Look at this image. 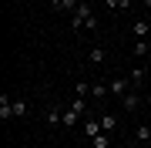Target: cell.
Here are the masks:
<instances>
[{
	"label": "cell",
	"mask_w": 151,
	"mask_h": 148,
	"mask_svg": "<svg viewBox=\"0 0 151 148\" xmlns=\"http://www.w3.org/2000/svg\"><path fill=\"white\" fill-rule=\"evenodd\" d=\"M91 148H111V138H108V131H101L97 138H91Z\"/></svg>",
	"instance_id": "15"
},
{
	"label": "cell",
	"mask_w": 151,
	"mask_h": 148,
	"mask_svg": "<svg viewBox=\"0 0 151 148\" xmlns=\"http://www.w3.org/2000/svg\"><path fill=\"white\" fill-rule=\"evenodd\" d=\"M148 51H151L148 37H141V40H134V47H131V54H134V57H148Z\"/></svg>",
	"instance_id": "10"
},
{
	"label": "cell",
	"mask_w": 151,
	"mask_h": 148,
	"mask_svg": "<svg viewBox=\"0 0 151 148\" xmlns=\"http://www.w3.org/2000/svg\"><path fill=\"white\" fill-rule=\"evenodd\" d=\"M104 61H108V51H104L101 44H94L91 51H87V64H94V67H101Z\"/></svg>",
	"instance_id": "3"
},
{
	"label": "cell",
	"mask_w": 151,
	"mask_h": 148,
	"mask_svg": "<svg viewBox=\"0 0 151 148\" xmlns=\"http://www.w3.org/2000/svg\"><path fill=\"white\" fill-rule=\"evenodd\" d=\"M145 64H148V67H151V51H148V57H145Z\"/></svg>",
	"instance_id": "21"
},
{
	"label": "cell",
	"mask_w": 151,
	"mask_h": 148,
	"mask_svg": "<svg viewBox=\"0 0 151 148\" xmlns=\"http://www.w3.org/2000/svg\"><path fill=\"white\" fill-rule=\"evenodd\" d=\"M145 74H148V67H134V71H128V77H131V84H134V88L145 84Z\"/></svg>",
	"instance_id": "11"
},
{
	"label": "cell",
	"mask_w": 151,
	"mask_h": 148,
	"mask_svg": "<svg viewBox=\"0 0 151 148\" xmlns=\"http://www.w3.org/2000/svg\"><path fill=\"white\" fill-rule=\"evenodd\" d=\"M74 94H77V98H87V94H91V84H87V81H77Z\"/></svg>",
	"instance_id": "20"
},
{
	"label": "cell",
	"mask_w": 151,
	"mask_h": 148,
	"mask_svg": "<svg viewBox=\"0 0 151 148\" xmlns=\"http://www.w3.org/2000/svg\"><path fill=\"white\" fill-rule=\"evenodd\" d=\"M87 4H91V0H87Z\"/></svg>",
	"instance_id": "23"
},
{
	"label": "cell",
	"mask_w": 151,
	"mask_h": 148,
	"mask_svg": "<svg viewBox=\"0 0 151 148\" xmlns=\"http://www.w3.org/2000/svg\"><path fill=\"white\" fill-rule=\"evenodd\" d=\"M77 4H81V0H50V7H54V10H67V14H74Z\"/></svg>",
	"instance_id": "7"
},
{
	"label": "cell",
	"mask_w": 151,
	"mask_h": 148,
	"mask_svg": "<svg viewBox=\"0 0 151 148\" xmlns=\"http://www.w3.org/2000/svg\"><path fill=\"white\" fill-rule=\"evenodd\" d=\"M131 34H134L138 40L148 37V34H151V24H148V20H134V24H131Z\"/></svg>",
	"instance_id": "6"
},
{
	"label": "cell",
	"mask_w": 151,
	"mask_h": 148,
	"mask_svg": "<svg viewBox=\"0 0 151 148\" xmlns=\"http://www.w3.org/2000/svg\"><path fill=\"white\" fill-rule=\"evenodd\" d=\"M104 94H111L108 84H104V81H94V84H91V98H104Z\"/></svg>",
	"instance_id": "14"
},
{
	"label": "cell",
	"mask_w": 151,
	"mask_h": 148,
	"mask_svg": "<svg viewBox=\"0 0 151 148\" xmlns=\"http://www.w3.org/2000/svg\"><path fill=\"white\" fill-rule=\"evenodd\" d=\"M131 88H134V84H131V77H111V81H108V91H111L114 101H121Z\"/></svg>",
	"instance_id": "2"
},
{
	"label": "cell",
	"mask_w": 151,
	"mask_h": 148,
	"mask_svg": "<svg viewBox=\"0 0 151 148\" xmlns=\"http://www.w3.org/2000/svg\"><path fill=\"white\" fill-rule=\"evenodd\" d=\"M141 4H145V7H148V10H151V0H141Z\"/></svg>",
	"instance_id": "22"
},
{
	"label": "cell",
	"mask_w": 151,
	"mask_h": 148,
	"mask_svg": "<svg viewBox=\"0 0 151 148\" xmlns=\"http://www.w3.org/2000/svg\"><path fill=\"white\" fill-rule=\"evenodd\" d=\"M101 131H104L101 121H94V118H87V121H84V135H87V138H97Z\"/></svg>",
	"instance_id": "9"
},
{
	"label": "cell",
	"mask_w": 151,
	"mask_h": 148,
	"mask_svg": "<svg viewBox=\"0 0 151 148\" xmlns=\"http://www.w3.org/2000/svg\"><path fill=\"white\" fill-rule=\"evenodd\" d=\"M70 27H74V30H81V27L94 30V27H97V20H94V10H91V4H87V0H81V4H77V10L70 14Z\"/></svg>",
	"instance_id": "1"
},
{
	"label": "cell",
	"mask_w": 151,
	"mask_h": 148,
	"mask_svg": "<svg viewBox=\"0 0 151 148\" xmlns=\"http://www.w3.org/2000/svg\"><path fill=\"white\" fill-rule=\"evenodd\" d=\"M134 138H138L141 145H145V142H151V128H148V125H138V131H134Z\"/></svg>",
	"instance_id": "17"
},
{
	"label": "cell",
	"mask_w": 151,
	"mask_h": 148,
	"mask_svg": "<svg viewBox=\"0 0 151 148\" xmlns=\"http://www.w3.org/2000/svg\"><path fill=\"white\" fill-rule=\"evenodd\" d=\"M97 121H101V128H104V131H114V115H108V111H104Z\"/></svg>",
	"instance_id": "19"
},
{
	"label": "cell",
	"mask_w": 151,
	"mask_h": 148,
	"mask_svg": "<svg viewBox=\"0 0 151 148\" xmlns=\"http://www.w3.org/2000/svg\"><path fill=\"white\" fill-rule=\"evenodd\" d=\"M0 118H4V121L14 118V101L7 98V94H0Z\"/></svg>",
	"instance_id": "8"
},
{
	"label": "cell",
	"mask_w": 151,
	"mask_h": 148,
	"mask_svg": "<svg viewBox=\"0 0 151 148\" xmlns=\"http://www.w3.org/2000/svg\"><path fill=\"white\" fill-rule=\"evenodd\" d=\"M67 108H70V111H77V115H84V111H87V101H84V98H77V94H74V101H70Z\"/></svg>",
	"instance_id": "16"
},
{
	"label": "cell",
	"mask_w": 151,
	"mask_h": 148,
	"mask_svg": "<svg viewBox=\"0 0 151 148\" xmlns=\"http://www.w3.org/2000/svg\"><path fill=\"white\" fill-rule=\"evenodd\" d=\"M27 108H30L27 98H14V118H24V115H27Z\"/></svg>",
	"instance_id": "13"
},
{
	"label": "cell",
	"mask_w": 151,
	"mask_h": 148,
	"mask_svg": "<svg viewBox=\"0 0 151 148\" xmlns=\"http://www.w3.org/2000/svg\"><path fill=\"white\" fill-rule=\"evenodd\" d=\"M60 118H64V108H60V104H50V108L44 111V121H47V125H60Z\"/></svg>",
	"instance_id": "5"
},
{
	"label": "cell",
	"mask_w": 151,
	"mask_h": 148,
	"mask_svg": "<svg viewBox=\"0 0 151 148\" xmlns=\"http://www.w3.org/2000/svg\"><path fill=\"white\" fill-rule=\"evenodd\" d=\"M77 121H81V115H77V111H70V108H64V118H60V125H64V128H74Z\"/></svg>",
	"instance_id": "12"
},
{
	"label": "cell",
	"mask_w": 151,
	"mask_h": 148,
	"mask_svg": "<svg viewBox=\"0 0 151 148\" xmlns=\"http://www.w3.org/2000/svg\"><path fill=\"white\" fill-rule=\"evenodd\" d=\"M138 104H141V94H138V88H131V91L121 98V108H124V111H134Z\"/></svg>",
	"instance_id": "4"
},
{
	"label": "cell",
	"mask_w": 151,
	"mask_h": 148,
	"mask_svg": "<svg viewBox=\"0 0 151 148\" xmlns=\"http://www.w3.org/2000/svg\"><path fill=\"white\" fill-rule=\"evenodd\" d=\"M131 4H134V0H108L111 10H131Z\"/></svg>",
	"instance_id": "18"
}]
</instances>
